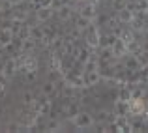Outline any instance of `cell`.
<instances>
[{"mask_svg": "<svg viewBox=\"0 0 148 133\" xmlns=\"http://www.w3.org/2000/svg\"><path fill=\"white\" fill-rule=\"evenodd\" d=\"M84 43H86L88 49H98L101 45V34H99L98 25H94V21H92V25L84 32Z\"/></svg>", "mask_w": 148, "mask_h": 133, "instance_id": "6da1fadb", "label": "cell"}, {"mask_svg": "<svg viewBox=\"0 0 148 133\" xmlns=\"http://www.w3.org/2000/svg\"><path fill=\"white\" fill-rule=\"evenodd\" d=\"M71 124L77 128V130H90L92 126H94V116L90 114V112H77L75 116H71Z\"/></svg>", "mask_w": 148, "mask_h": 133, "instance_id": "7a4b0ae2", "label": "cell"}, {"mask_svg": "<svg viewBox=\"0 0 148 133\" xmlns=\"http://www.w3.org/2000/svg\"><path fill=\"white\" fill-rule=\"evenodd\" d=\"M38 66H40V62H38V58L34 54L23 53L19 56V69H23L25 73L26 71H38Z\"/></svg>", "mask_w": 148, "mask_h": 133, "instance_id": "3957f363", "label": "cell"}, {"mask_svg": "<svg viewBox=\"0 0 148 133\" xmlns=\"http://www.w3.org/2000/svg\"><path fill=\"white\" fill-rule=\"evenodd\" d=\"M17 71H19V56L8 58V60L4 62V66H2V75H4V79H11V77H13Z\"/></svg>", "mask_w": 148, "mask_h": 133, "instance_id": "277c9868", "label": "cell"}, {"mask_svg": "<svg viewBox=\"0 0 148 133\" xmlns=\"http://www.w3.org/2000/svg\"><path fill=\"white\" fill-rule=\"evenodd\" d=\"M127 103H130V116H141L143 111L146 109V103L143 97H131Z\"/></svg>", "mask_w": 148, "mask_h": 133, "instance_id": "5b68a950", "label": "cell"}, {"mask_svg": "<svg viewBox=\"0 0 148 133\" xmlns=\"http://www.w3.org/2000/svg\"><path fill=\"white\" fill-rule=\"evenodd\" d=\"M79 15L84 17V19H88V21H96V17H98L96 4L94 2H84L83 6H81V10H79Z\"/></svg>", "mask_w": 148, "mask_h": 133, "instance_id": "8992f818", "label": "cell"}, {"mask_svg": "<svg viewBox=\"0 0 148 133\" xmlns=\"http://www.w3.org/2000/svg\"><path fill=\"white\" fill-rule=\"evenodd\" d=\"M133 17H135V11L131 10V8H127V6H124V8H120V10H116V19H118V23L131 25Z\"/></svg>", "mask_w": 148, "mask_h": 133, "instance_id": "52a82bcc", "label": "cell"}, {"mask_svg": "<svg viewBox=\"0 0 148 133\" xmlns=\"http://www.w3.org/2000/svg\"><path fill=\"white\" fill-rule=\"evenodd\" d=\"M13 40H15V34H13V30H11V26L0 28V47H2V49L10 47L13 43Z\"/></svg>", "mask_w": 148, "mask_h": 133, "instance_id": "ba28073f", "label": "cell"}, {"mask_svg": "<svg viewBox=\"0 0 148 133\" xmlns=\"http://www.w3.org/2000/svg\"><path fill=\"white\" fill-rule=\"evenodd\" d=\"M83 77H84V86H96V84L101 81V73L99 69H90V71H83Z\"/></svg>", "mask_w": 148, "mask_h": 133, "instance_id": "9c48e42d", "label": "cell"}, {"mask_svg": "<svg viewBox=\"0 0 148 133\" xmlns=\"http://www.w3.org/2000/svg\"><path fill=\"white\" fill-rule=\"evenodd\" d=\"M114 126H116V131L120 133H131V120L130 116H116L114 118Z\"/></svg>", "mask_w": 148, "mask_h": 133, "instance_id": "30bf717a", "label": "cell"}, {"mask_svg": "<svg viewBox=\"0 0 148 133\" xmlns=\"http://www.w3.org/2000/svg\"><path fill=\"white\" fill-rule=\"evenodd\" d=\"M112 56H116V58H122V56H126L127 54V43L126 41H122L120 38H116L114 40V43H112Z\"/></svg>", "mask_w": 148, "mask_h": 133, "instance_id": "8fae6325", "label": "cell"}, {"mask_svg": "<svg viewBox=\"0 0 148 133\" xmlns=\"http://www.w3.org/2000/svg\"><path fill=\"white\" fill-rule=\"evenodd\" d=\"M143 68L137 54H126V69L127 71H139Z\"/></svg>", "mask_w": 148, "mask_h": 133, "instance_id": "7c38bea8", "label": "cell"}, {"mask_svg": "<svg viewBox=\"0 0 148 133\" xmlns=\"http://www.w3.org/2000/svg\"><path fill=\"white\" fill-rule=\"evenodd\" d=\"M114 116H130V103L124 99L114 101Z\"/></svg>", "mask_w": 148, "mask_h": 133, "instance_id": "4fadbf2b", "label": "cell"}, {"mask_svg": "<svg viewBox=\"0 0 148 133\" xmlns=\"http://www.w3.org/2000/svg\"><path fill=\"white\" fill-rule=\"evenodd\" d=\"M53 15H54V10H53V8H38V10H36V19L40 23L49 21Z\"/></svg>", "mask_w": 148, "mask_h": 133, "instance_id": "5bb4252c", "label": "cell"}, {"mask_svg": "<svg viewBox=\"0 0 148 133\" xmlns=\"http://www.w3.org/2000/svg\"><path fill=\"white\" fill-rule=\"evenodd\" d=\"M56 13H58V19H60V21H68V19L71 17V6H69L68 2L60 4L58 10H56Z\"/></svg>", "mask_w": 148, "mask_h": 133, "instance_id": "9a60e30c", "label": "cell"}, {"mask_svg": "<svg viewBox=\"0 0 148 133\" xmlns=\"http://www.w3.org/2000/svg\"><path fill=\"white\" fill-rule=\"evenodd\" d=\"M116 36H118L122 41H126V43H130V41H133V40H135V32H133L131 28H120Z\"/></svg>", "mask_w": 148, "mask_h": 133, "instance_id": "2e32d148", "label": "cell"}, {"mask_svg": "<svg viewBox=\"0 0 148 133\" xmlns=\"http://www.w3.org/2000/svg\"><path fill=\"white\" fill-rule=\"evenodd\" d=\"M90 51H92V49H88V47H84V49H79V51H77L75 60H77V62H81V64L88 62V58L92 56V54H90Z\"/></svg>", "mask_w": 148, "mask_h": 133, "instance_id": "e0dca14e", "label": "cell"}, {"mask_svg": "<svg viewBox=\"0 0 148 133\" xmlns=\"http://www.w3.org/2000/svg\"><path fill=\"white\" fill-rule=\"evenodd\" d=\"M43 36H45L43 26H30V38H32V40H36V43H38V41H40Z\"/></svg>", "mask_w": 148, "mask_h": 133, "instance_id": "ac0fdd59", "label": "cell"}, {"mask_svg": "<svg viewBox=\"0 0 148 133\" xmlns=\"http://www.w3.org/2000/svg\"><path fill=\"white\" fill-rule=\"evenodd\" d=\"M77 112H79V103H75V99L68 101V105H66V114L71 118V116H75Z\"/></svg>", "mask_w": 148, "mask_h": 133, "instance_id": "d6986e66", "label": "cell"}, {"mask_svg": "<svg viewBox=\"0 0 148 133\" xmlns=\"http://www.w3.org/2000/svg\"><path fill=\"white\" fill-rule=\"evenodd\" d=\"M26 17H28V13H26V10H23V8H15L13 11V17H11V21H21L25 23Z\"/></svg>", "mask_w": 148, "mask_h": 133, "instance_id": "ffe728a7", "label": "cell"}, {"mask_svg": "<svg viewBox=\"0 0 148 133\" xmlns=\"http://www.w3.org/2000/svg\"><path fill=\"white\" fill-rule=\"evenodd\" d=\"M34 47H36V40H32V38H26V40H23L21 53H30Z\"/></svg>", "mask_w": 148, "mask_h": 133, "instance_id": "44dd1931", "label": "cell"}, {"mask_svg": "<svg viewBox=\"0 0 148 133\" xmlns=\"http://www.w3.org/2000/svg\"><path fill=\"white\" fill-rule=\"evenodd\" d=\"M141 51H143V47H141V43H139L137 40H133V41L127 43V54H139Z\"/></svg>", "mask_w": 148, "mask_h": 133, "instance_id": "7402d4cb", "label": "cell"}, {"mask_svg": "<svg viewBox=\"0 0 148 133\" xmlns=\"http://www.w3.org/2000/svg\"><path fill=\"white\" fill-rule=\"evenodd\" d=\"M54 90H56V84H54L53 81H47V83H45L43 86H41V92H43L45 96H53Z\"/></svg>", "mask_w": 148, "mask_h": 133, "instance_id": "603a6c76", "label": "cell"}, {"mask_svg": "<svg viewBox=\"0 0 148 133\" xmlns=\"http://www.w3.org/2000/svg\"><path fill=\"white\" fill-rule=\"evenodd\" d=\"M90 25H92V21H88V19L81 17V15L77 17V28H79V30H86Z\"/></svg>", "mask_w": 148, "mask_h": 133, "instance_id": "cb8c5ba5", "label": "cell"}, {"mask_svg": "<svg viewBox=\"0 0 148 133\" xmlns=\"http://www.w3.org/2000/svg\"><path fill=\"white\" fill-rule=\"evenodd\" d=\"M45 131H60V122H58V120H51V122L49 124H45Z\"/></svg>", "mask_w": 148, "mask_h": 133, "instance_id": "d4e9b609", "label": "cell"}, {"mask_svg": "<svg viewBox=\"0 0 148 133\" xmlns=\"http://www.w3.org/2000/svg\"><path fill=\"white\" fill-rule=\"evenodd\" d=\"M15 38H19V40H26V38H30V26H25V25H23L21 30L17 32V36H15Z\"/></svg>", "mask_w": 148, "mask_h": 133, "instance_id": "484cf974", "label": "cell"}, {"mask_svg": "<svg viewBox=\"0 0 148 133\" xmlns=\"http://www.w3.org/2000/svg\"><path fill=\"white\" fill-rule=\"evenodd\" d=\"M116 38H118V36L112 32V34H109V36H105V40H101V43H103L105 47H112V43H114Z\"/></svg>", "mask_w": 148, "mask_h": 133, "instance_id": "4316f807", "label": "cell"}, {"mask_svg": "<svg viewBox=\"0 0 148 133\" xmlns=\"http://www.w3.org/2000/svg\"><path fill=\"white\" fill-rule=\"evenodd\" d=\"M143 128H145V120H135V122H131V130L133 131H143Z\"/></svg>", "mask_w": 148, "mask_h": 133, "instance_id": "83f0119b", "label": "cell"}, {"mask_svg": "<svg viewBox=\"0 0 148 133\" xmlns=\"http://www.w3.org/2000/svg\"><path fill=\"white\" fill-rule=\"evenodd\" d=\"M36 75H38V71H26V73H25V79H26V83H32V81L36 79Z\"/></svg>", "mask_w": 148, "mask_h": 133, "instance_id": "f1b7e54d", "label": "cell"}, {"mask_svg": "<svg viewBox=\"0 0 148 133\" xmlns=\"http://www.w3.org/2000/svg\"><path fill=\"white\" fill-rule=\"evenodd\" d=\"M126 6V0H116L114 2V10H120V8Z\"/></svg>", "mask_w": 148, "mask_h": 133, "instance_id": "f546056e", "label": "cell"}, {"mask_svg": "<svg viewBox=\"0 0 148 133\" xmlns=\"http://www.w3.org/2000/svg\"><path fill=\"white\" fill-rule=\"evenodd\" d=\"M141 118L145 120V124H148V107L145 109V111H143V114H141Z\"/></svg>", "mask_w": 148, "mask_h": 133, "instance_id": "4dcf8cb0", "label": "cell"}, {"mask_svg": "<svg viewBox=\"0 0 148 133\" xmlns=\"http://www.w3.org/2000/svg\"><path fill=\"white\" fill-rule=\"evenodd\" d=\"M4 92H6V83L0 81V96H4Z\"/></svg>", "mask_w": 148, "mask_h": 133, "instance_id": "1f68e13d", "label": "cell"}, {"mask_svg": "<svg viewBox=\"0 0 148 133\" xmlns=\"http://www.w3.org/2000/svg\"><path fill=\"white\" fill-rule=\"evenodd\" d=\"M92 2H94V4H99V2H103V0H92Z\"/></svg>", "mask_w": 148, "mask_h": 133, "instance_id": "d6a6232c", "label": "cell"}]
</instances>
